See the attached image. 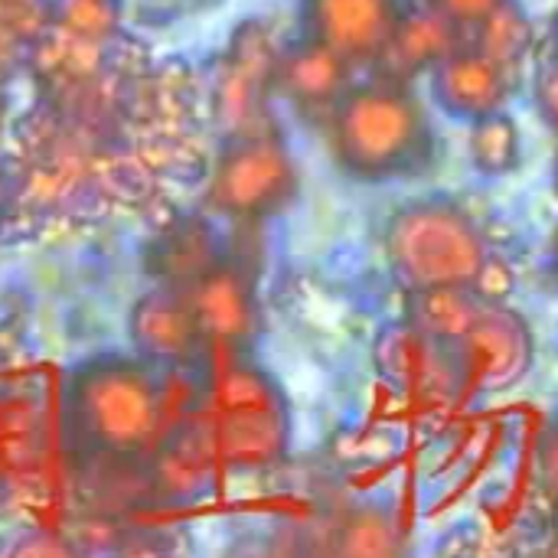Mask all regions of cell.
Listing matches in <instances>:
<instances>
[{"instance_id":"e0dca14e","label":"cell","mask_w":558,"mask_h":558,"mask_svg":"<svg viewBox=\"0 0 558 558\" xmlns=\"http://www.w3.org/2000/svg\"><path fill=\"white\" fill-rule=\"evenodd\" d=\"M0 558H78L62 539L49 533H23L0 546Z\"/></svg>"},{"instance_id":"8992f818","label":"cell","mask_w":558,"mask_h":558,"mask_svg":"<svg viewBox=\"0 0 558 558\" xmlns=\"http://www.w3.org/2000/svg\"><path fill=\"white\" fill-rule=\"evenodd\" d=\"M291 190H294L291 163L284 160V154L278 147L258 141L222 167L216 196H219L222 209H229L235 216L262 219V216L281 209L288 203Z\"/></svg>"},{"instance_id":"ac0fdd59","label":"cell","mask_w":558,"mask_h":558,"mask_svg":"<svg viewBox=\"0 0 558 558\" xmlns=\"http://www.w3.org/2000/svg\"><path fill=\"white\" fill-rule=\"evenodd\" d=\"M523 23L520 16H504V20H494L490 23V36H487V46H490V56L494 59H510L520 52V43H523Z\"/></svg>"},{"instance_id":"3957f363","label":"cell","mask_w":558,"mask_h":558,"mask_svg":"<svg viewBox=\"0 0 558 558\" xmlns=\"http://www.w3.org/2000/svg\"><path fill=\"white\" fill-rule=\"evenodd\" d=\"M418 114L415 108L392 92L356 95L340 111V157L360 173H389L399 170L415 147Z\"/></svg>"},{"instance_id":"6da1fadb","label":"cell","mask_w":558,"mask_h":558,"mask_svg":"<svg viewBox=\"0 0 558 558\" xmlns=\"http://www.w3.org/2000/svg\"><path fill=\"white\" fill-rule=\"evenodd\" d=\"M78 428L105 451L128 454L147 445L160 422V392L150 373L128 360H98L75 376Z\"/></svg>"},{"instance_id":"4fadbf2b","label":"cell","mask_w":558,"mask_h":558,"mask_svg":"<svg viewBox=\"0 0 558 558\" xmlns=\"http://www.w3.org/2000/svg\"><path fill=\"white\" fill-rule=\"evenodd\" d=\"M340 82V62L337 52L327 46H314L301 56H294L288 69V88L301 101H324Z\"/></svg>"},{"instance_id":"5bb4252c","label":"cell","mask_w":558,"mask_h":558,"mask_svg":"<svg viewBox=\"0 0 558 558\" xmlns=\"http://www.w3.org/2000/svg\"><path fill=\"white\" fill-rule=\"evenodd\" d=\"M474 157L484 170L500 173L517 163V131L507 118H490L477 128L474 141Z\"/></svg>"},{"instance_id":"5b68a950","label":"cell","mask_w":558,"mask_h":558,"mask_svg":"<svg viewBox=\"0 0 558 558\" xmlns=\"http://www.w3.org/2000/svg\"><path fill=\"white\" fill-rule=\"evenodd\" d=\"M226 448L242 464H268L284 448V412L262 373H232L226 383Z\"/></svg>"},{"instance_id":"ba28073f","label":"cell","mask_w":558,"mask_h":558,"mask_svg":"<svg viewBox=\"0 0 558 558\" xmlns=\"http://www.w3.org/2000/svg\"><path fill=\"white\" fill-rule=\"evenodd\" d=\"M186 301L209 337L239 343L255 333V294L242 268H213L190 288Z\"/></svg>"},{"instance_id":"2e32d148","label":"cell","mask_w":558,"mask_h":558,"mask_svg":"<svg viewBox=\"0 0 558 558\" xmlns=\"http://www.w3.org/2000/svg\"><path fill=\"white\" fill-rule=\"evenodd\" d=\"M445 43H448V23H441V20H418V26H412L402 36H396L392 49H399V56H405L412 62H425Z\"/></svg>"},{"instance_id":"52a82bcc","label":"cell","mask_w":558,"mask_h":558,"mask_svg":"<svg viewBox=\"0 0 558 558\" xmlns=\"http://www.w3.org/2000/svg\"><path fill=\"white\" fill-rule=\"evenodd\" d=\"M131 340H134L137 353H144L150 360L180 363L199 350L203 327L186 298L150 294L131 314Z\"/></svg>"},{"instance_id":"7a4b0ae2","label":"cell","mask_w":558,"mask_h":558,"mask_svg":"<svg viewBox=\"0 0 558 558\" xmlns=\"http://www.w3.org/2000/svg\"><path fill=\"white\" fill-rule=\"evenodd\" d=\"M392 265L415 291L474 284L487 252L477 229L451 206H415L392 222Z\"/></svg>"},{"instance_id":"ffe728a7","label":"cell","mask_w":558,"mask_h":558,"mask_svg":"<svg viewBox=\"0 0 558 558\" xmlns=\"http://www.w3.org/2000/svg\"><path fill=\"white\" fill-rule=\"evenodd\" d=\"M454 13H461V16H481L484 10H490L497 0H445Z\"/></svg>"},{"instance_id":"d6986e66","label":"cell","mask_w":558,"mask_h":558,"mask_svg":"<svg viewBox=\"0 0 558 558\" xmlns=\"http://www.w3.org/2000/svg\"><path fill=\"white\" fill-rule=\"evenodd\" d=\"M539 461H543V477H546L549 490L558 497V425H553V432L546 435Z\"/></svg>"},{"instance_id":"9a60e30c","label":"cell","mask_w":558,"mask_h":558,"mask_svg":"<svg viewBox=\"0 0 558 558\" xmlns=\"http://www.w3.org/2000/svg\"><path fill=\"white\" fill-rule=\"evenodd\" d=\"M513 291H517V275H513L510 262L500 258V255H487L477 278H474V284H471V294L484 307H500Z\"/></svg>"},{"instance_id":"277c9868","label":"cell","mask_w":558,"mask_h":558,"mask_svg":"<svg viewBox=\"0 0 558 558\" xmlns=\"http://www.w3.org/2000/svg\"><path fill=\"white\" fill-rule=\"evenodd\" d=\"M468 376L481 392H507L533 369V333L526 320L504 307H484L461 340Z\"/></svg>"},{"instance_id":"7c38bea8","label":"cell","mask_w":558,"mask_h":558,"mask_svg":"<svg viewBox=\"0 0 558 558\" xmlns=\"http://www.w3.org/2000/svg\"><path fill=\"white\" fill-rule=\"evenodd\" d=\"M500 88V65L490 56H464L454 59L451 69H445V95L451 92L454 105H490Z\"/></svg>"},{"instance_id":"30bf717a","label":"cell","mask_w":558,"mask_h":558,"mask_svg":"<svg viewBox=\"0 0 558 558\" xmlns=\"http://www.w3.org/2000/svg\"><path fill=\"white\" fill-rule=\"evenodd\" d=\"M484 304L468 288H435V291H415L412 317L415 327L438 340H464L471 327L477 324Z\"/></svg>"},{"instance_id":"9c48e42d","label":"cell","mask_w":558,"mask_h":558,"mask_svg":"<svg viewBox=\"0 0 558 558\" xmlns=\"http://www.w3.org/2000/svg\"><path fill=\"white\" fill-rule=\"evenodd\" d=\"M314 20L337 56H376L392 33V0H314Z\"/></svg>"},{"instance_id":"8fae6325","label":"cell","mask_w":558,"mask_h":558,"mask_svg":"<svg viewBox=\"0 0 558 558\" xmlns=\"http://www.w3.org/2000/svg\"><path fill=\"white\" fill-rule=\"evenodd\" d=\"M340 558H402V536L389 513L360 510L340 530Z\"/></svg>"},{"instance_id":"7402d4cb","label":"cell","mask_w":558,"mask_h":558,"mask_svg":"<svg viewBox=\"0 0 558 558\" xmlns=\"http://www.w3.org/2000/svg\"><path fill=\"white\" fill-rule=\"evenodd\" d=\"M121 558H160V553H154V549H144V546H134V549H128Z\"/></svg>"},{"instance_id":"44dd1931","label":"cell","mask_w":558,"mask_h":558,"mask_svg":"<svg viewBox=\"0 0 558 558\" xmlns=\"http://www.w3.org/2000/svg\"><path fill=\"white\" fill-rule=\"evenodd\" d=\"M543 98H546V108H549V118L558 121V72H549L546 85H543Z\"/></svg>"},{"instance_id":"603a6c76","label":"cell","mask_w":558,"mask_h":558,"mask_svg":"<svg viewBox=\"0 0 558 558\" xmlns=\"http://www.w3.org/2000/svg\"><path fill=\"white\" fill-rule=\"evenodd\" d=\"M549 558H558V539H556V546H553V553H549Z\"/></svg>"}]
</instances>
